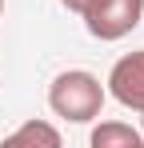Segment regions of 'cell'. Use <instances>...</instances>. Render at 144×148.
<instances>
[{"label":"cell","mask_w":144,"mask_h":148,"mask_svg":"<svg viewBox=\"0 0 144 148\" xmlns=\"http://www.w3.org/2000/svg\"><path fill=\"white\" fill-rule=\"evenodd\" d=\"M140 136H144V108H140Z\"/></svg>","instance_id":"7"},{"label":"cell","mask_w":144,"mask_h":148,"mask_svg":"<svg viewBox=\"0 0 144 148\" xmlns=\"http://www.w3.org/2000/svg\"><path fill=\"white\" fill-rule=\"evenodd\" d=\"M0 16H4V0H0Z\"/></svg>","instance_id":"8"},{"label":"cell","mask_w":144,"mask_h":148,"mask_svg":"<svg viewBox=\"0 0 144 148\" xmlns=\"http://www.w3.org/2000/svg\"><path fill=\"white\" fill-rule=\"evenodd\" d=\"M60 4H64L68 12H76V16H88V12H92L100 0H60Z\"/></svg>","instance_id":"6"},{"label":"cell","mask_w":144,"mask_h":148,"mask_svg":"<svg viewBox=\"0 0 144 148\" xmlns=\"http://www.w3.org/2000/svg\"><path fill=\"white\" fill-rule=\"evenodd\" d=\"M144 16V0H100L92 12L84 16V24L96 40H120Z\"/></svg>","instance_id":"2"},{"label":"cell","mask_w":144,"mask_h":148,"mask_svg":"<svg viewBox=\"0 0 144 148\" xmlns=\"http://www.w3.org/2000/svg\"><path fill=\"white\" fill-rule=\"evenodd\" d=\"M4 148H60V132L48 120H24L16 132L4 136Z\"/></svg>","instance_id":"4"},{"label":"cell","mask_w":144,"mask_h":148,"mask_svg":"<svg viewBox=\"0 0 144 148\" xmlns=\"http://www.w3.org/2000/svg\"><path fill=\"white\" fill-rule=\"evenodd\" d=\"M92 148H140L144 136L140 128H132V124H120V120H104L92 128Z\"/></svg>","instance_id":"5"},{"label":"cell","mask_w":144,"mask_h":148,"mask_svg":"<svg viewBox=\"0 0 144 148\" xmlns=\"http://www.w3.org/2000/svg\"><path fill=\"white\" fill-rule=\"evenodd\" d=\"M108 92H112L116 104L132 108V112L144 108V52H128V56H120L116 64H112Z\"/></svg>","instance_id":"3"},{"label":"cell","mask_w":144,"mask_h":148,"mask_svg":"<svg viewBox=\"0 0 144 148\" xmlns=\"http://www.w3.org/2000/svg\"><path fill=\"white\" fill-rule=\"evenodd\" d=\"M48 108L68 124H88L104 108V84L84 68H68L48 84Z\"/></svg>","instance_id":"1"}]
</instances>
